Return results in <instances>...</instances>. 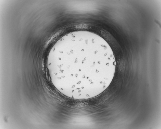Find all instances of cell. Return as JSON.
<instances>
[{
    "mask_svg": "<svg viewBox=\"0 0 161 129\" xmlns=\"http://www.w3.org/2000/svg\"><path fill=\"white\" fill-rule=\"evenodd\" d=\"M80 52L75 54L60 44L49 54L47 68L52 82L59 90L66 91L70 88V91L79 93L87 85H93L95 76L109 80L114 75L116 62L113 54L109 52L99 57L96 52L86 54L84 48Z\"/></svg>",
    "mask_w": 161,
    "mask_h": 129,
    "instance_id": "cell-1",
    "label": "cell"
}]
</instances>
